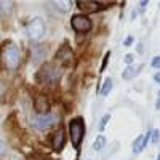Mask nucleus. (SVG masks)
<instances>
[{"label":"nucleus","instance_id":"nucleus-1","mask_svg":"<svg viewBox=\"0 0 160 160\" xmlns=\"http://www.w3.org/2000/svg\"><path fill=\"white\" fill-rule=\"evenodd\" d=\"M2 59H3V64L7 66L8 69H16L18 66H19V61H21V53H19V48H18L15 43L7 45V48L3 50Z\"/></svg>","mask_w":160,"mask_h":160},{"label":"nucleus","instance_id":"nucleus-2","mask_svg":"<svg viewBox=\"0 0 160 160\" xmlns=\"http://www.w3.org/2000/svg\"><path fill=\"white\" fill-rule=\"evenodd\" d=\"M69 133H71V141L75 148L82 144L83 135H85V125L82 118H72L69 122Z\"/></svg>","mask_w":160,"mask_h":160},{"label":"nucleus","instance_id":"nucleus-3","mask_svg":"<svg viewBox=\"0 0 160 160\" xmlns=\"http://www.w3.org/2000/svg\"><path fill=\"white\" fill-rule=\"evenodd\" d=\"M45 22L42 18H34L29 24H28V29H26V32H28V37L32 40V42H38L40 38H42L45 35Z\"/></svg>","mask_w":160,"mask_h":160},{"label":"nucleus","instance_id":"nucleus-4","mask_svg":"<svg viewBox=\"0 0 160 160\" xmlns=\"http://www.w3.org/2000/svg\"><path fill=\"white\" fill-rule=\"evenodd\" d=\"M58 122V115L55 112H42V114H37L32 120V125L37 130H47L50 127H53Z\"/></svg>","mask_w":160,"mask_h":160},{"label":"nucleus","instance_id":"nucleus-5","mask_svg":"<svg viewBox=\"0 0 160 160\" xmlns=\"http://www.w3.org/2000/svg\"><path fill=\"white\" fill-rule=\"evenodd\" d=\"M37 75L40 77V80H42V82H45V83H48V85L56 83L58 80H59V71L55 68V66H48V64L43 66Z\"/></svg>","mask_w":160,"mask_h":160},{"label":"nucleus","instance_id":"nucleus-6","mask_svg":"<svg viewBox=\"0 0 160 160\" xmlns=\"http://www.w3.org/2000/svg\"><path fill=\"white\" fill-rule=\"evenodd\" d=\"M71 24H72V28L75 32H87L91 29V19L87 16V15H75L72 16L71 19Z\"/></svg>","mask_w":160,"mask_h":160},{"label":"nucleus","instance_id":"nucleus-7","mask_svg":"<svg viewBox=\"0 0 160 160\" xmlns=\"http://www.w3.org/2000/svg\"><path fill=\"white\" fill-rule=\"evenodd\" d=\"M75 5L82 13H98L104 8V5L99 2H75Z\"/></svg>","mask_w":160,"mask_h":160},{"label":"nucleus","instance_id":"nucleus-8","mask_svg":"<svg viewBox=\"0 0 160 160\" xmlns=\"http://www.w3.org/2000/svg\"><path fill=\"white\" fill-rule=\"evenodd\" d=\"M149 138H151V131L144 133V135H139L135 141H133V152H135V154H141V151H144V148L148 146Z\"/></svg>","mask_w":160,"mask_h":160},{"label":"nucleus","instance_id":"nucleus-9","mask_svg":"<svg viewBox=\"0 0 160 160\" xmlns=\"http://www.w3.org/2000/svg\"><path fill=\"white\" fill-rule=\"evenodd\" d=\"M64 142H66V133H64L62 128H59L55 135L51 136V146H53V149H55L56 152H59L64 148Z\"/></svg>","mask_w":160,"mask_h":160},{"label":"nucleus","instance_id":"nucleus-10","mask_svg":"<svg viewBox=\"0 0 160 160\" xmlns=\"http://www.w3.org/2000/svg\"><path fill=\"white\" fill-rule=\"evenodd\" d=\"M51 7H56V8H59L61 13H64V11H69V8L72 7V2H69V0H64V2L56 0V2H51Z\"/></svg>","mask_w":160,"mask_h":160},{"label":"nucleus","instance_id":"nucleus-11","mask_svg":"<svg viewBox=\"0 0 160 160\" xmlns=\"http://www.w3.org/2000/svg\"><path fill=\"white\" fill-rule=\"evenodd\" d=\"M112 90V78L111 77H106L104 82H102V87H101V95L102 96H108Z\"/></svg>","mask_w":160,"mask_h":160},{"label":"nucleus","instance_id":"nucleus-12","mask_svg":"<svg viewBox=\"0 0 160 160\" xmlns=\"http://www.w3.org/2000/svg\"><path fill=\"white\" fill-rule=\"evenodd\" d=\"M104 146H106V138H104L102 135H99V136L95 139V142H93V149H95V151H102Z\"/></svg>","mask_w":160,"mask_h":160},{"label":"nucleus","instance_id":"nucleus-13","mask_svg":"<svg viewBox=\"0 0 160 160\" xmlns=\"http://www.w3.org/2000/svg\"><path fill=\"white\" fill-rule=\"evenodd\" d=\"M135 74H136V69L133 68V64H131V66H127V68H125L122 77H123L125 80H128V78H133V75H135Z\"/></svg>","mask_w":160,"mask_h":160},{"label":"nucleus","instance_id":"nucleus-14","mask_svg":"<svg viewBox=\"0 0 160 160\" xmlns=\"http://www.w3.org/2000/svg\"><path fill=\"white\" fill-rule=\"evenodd\" d=\"M109 120H111V114H104V115L101 117V120H99V123H98V130L102 131V130L106 128V125H108Z\"/></svg>","mask_w":160,"mask_h":160},{"label":"nucleus","instance_id":"nucleus-15","mask_svg":"<svg viewBox=\"0 0 160 160\" xmlns=\"http://www.w3.org/2000/svg\"><path fill=\"white\" fill-rule=\"evenodd\" d=\"M149 141L151 142H154V144H157L158 141H160V131L155 128V130H151V138H149Z\"/></svg>","mask_w":160,"mask_h":160},{"label":"nucleus","instance_id":"nucleus-16","mask_svg":"<svg viewBox=\"0 0 160 160\" xmlns=\"http://www.w3.org/2000/svg\"><path fill=\"white\" fill-rule=\"evenodd\" d=\"M11 7H13V3H10V2H0V13H8Z\"/></svg>","mask_w":160,"mask_h":160},{"label":"nucleus","instance_id":"nucleus-17","mask_svg":"<svg viewBox=\"0 0 160 160\" xmlns=\"http://www.w3.org/2000/svg\"><path fill=\"white\" fill-rule=\"evenodd\" d=\"M109 56H111V53L108 51V53H106V56H104V59H102V64H101V68H99V72H104V71H106V68H108V62H109Z\"/></svg>","mask_w":160,"mask_h":160},{"label":"nucleus","instance_id":"nucleus-18","mask_svg":"<svg viewBox=\"0 0 160 160\" xmlns=\"http://www.w3.org/2000/svg\"><path fill=\"white\" fill-rule=\"evenodd\" d=\"M151 66L154 69H160V56H154L151 59Z\"/></svg>","mask_w":160,"mask_h":160},{"label":"nucleus","instance_id":"nucleus-19","mask_svg":"<svg viewBox=\"0 0 160 160\" xmlns=\"http://www.w3.org/2000/svg\"><path fill=\"white\" fill-rule=\"evenodd\" d=\"M123 61L127 62V66H131V64H133V61H135V55H125Z\"/></svg>","mask_w":160,"mask_h":160},{"label":"nucleus","instance_id":"nucleus-20","mask_svg":"<svg viewBox=\"0 0 160 160\" xmlns=\"http://www.w3.org/2000/svg\"><path fill=\"white\" fill-rule=\"evenodd\" d=\"M133 42H135V37H133V35H128V37L123 40V45H125V47H130V45H133Z\"/></svg>","mask_w":160,"mask_h":160},{"label":"nucleus","instance_id":"nucleus-21","mask_svg":"<svg viewBox=\"0 0 160 160\" xmlns=\"http://www.w3.org/2000/svg\"><path fill=\"white\" fill-rule=\"evenodd\" d=\"M5 151H7V144H5V141L2 138H0V157L5 154Z\"/></svg>","mask_w":160,"mask_h":160},{"label":"nucleus","instance_id":"nucleus-22","mask_svg":"<svg viewBox=\"0 0 160 160\" xmlns=\"http://www.w3.org/2000/svg\"><path fill=\"white\" fill-rule=\"evenodd\" d=\"M155 109H160V90H158V95H157V102H155Z\"/></svg>","mask_w":160,"mask_h":160},{"label":"nucleus","instance_id":"nucleus-23","mask_svg":"<svg viewBox=\"0 0 160 160\" xmlns=\"http://www.w3.org/2000/svg\"><path fill=\"white\" fill-rule=\"evenodd\" d=\"M154 82H157V83H160V72H157V74L154 75Z\"/></svg>","mask_w":160,"mask_h":160},{"label":"nucleus","instance_id":"nucleus-24","mask_svg":"<svg viewBox=\"0 0 160 160\" xmlns=\"http://www.w3.org/2000/svg\"><path fill=\"white\" fill-rule=\"evenodd\" d=\"M148 3H149L148 0H142V2L139 3V8H144V7H148Z\"/></svg>","mask_w":160,"mask_h":160},{"label":"nucleus","instance_id":"nucleus-25","mask_svg":"<svg viewBox=\"0 0 160 160\" xmlns=\"http://www.w3.org/2000/svg\"><path fill=\"white\" fill-rule=\"evenodd\" d=\"M157 160H160V152H158V157H157Z\"/></svg>","mask_w":160,"mask_h":160},{"label":"nucleus","instance_id":"nucleus-26","mask_svg":"<svg viewBox=\"0 0 160 160\" xmlns=\"http://www.w3.org/2000/svg\"><path fill=\"white\" fill-rule=\"evenodd\" d=\"M158 7H160V3H158Z\"/></svg>","mask_w":160,"mask_h":160}]
</instances>
